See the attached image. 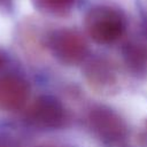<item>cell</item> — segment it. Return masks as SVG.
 Segmentation results:
<instances>
[{
  "label": "cell",
  "mask_w": 147,
  "mask_h": 147,
  "mask_svg": "<svg viewBox=\"0 0 147 147\" xmlns=\"http://www.w3.org/2000/svg\"><path fill=\"white\" fill-rule=\"evenodd\" d=\"M0 147H20V145L13 137L0 133Z\"/></svg>",
  "instance_id": "9"
},
{
  "label": "cell",
  "mask_w": 147,
  "mask_h": 147,
  "mask_svg": "<svg viewBox=\"0 0 147 147\" xmlns=\"http://www.w3.org/2000/svg\"><path fill=\"white\" fill-rule=\"evenodd\" d=\"M30 85L17 74L0 77V109L7 111L20 110L29 99Z\"/></svg>",
  "instance_id": "5"
},
{
  "label": "cell",
  "mask_w": 147,
  "mask_h": 147,
  "mask_svg": "<svg viewBox=\"0 0 147 147\" xmlns=\"http://www.w3.org/2000/svg\"><path fill=\"white\" fill-rule=\"evenodd\" d=\"M31 2L33 7L42 14L65 16L72 10L76 0H31Z\"/></svg>",
  "instance_id": "8"
},
{
  "label": "cell",
  "mask_w": 147,
  "mask_h": 147,
  "mask_svg": "<svg viewBox=\"0 0 147 147\" xmlns=\"http://www.w3.org/2000/svg\"><path fill=\"white\" fill-rule=\"evenodd\" d=\"M138 141L142 147H147V121L141 126V130L138 134Z\"/></svg>",
  "instance_id": "10"
},
{
  "label": "cell",
  "mask_w": 147,
  "mask_h": 147,
  "mask_svg": "<svg viewBox=\"0 0 147 147\" xmlns=\"http://www.w3.org/2000/svg\"><path fill=\"white\" fill-rule=\"evenodd\" d=\"M6 61H7V59H6V55H5V53L0 51V70H1V69L5 67V63H6Z\"/></svg>",
  "instance_id": "11"
},
{
  "label": "cell",
  "mask_w": 147,
  "mask_h": 147,
  "mask_svg": "<svg viewBox=\"0 0 147 147\" xmlns=\"http://www.w3.org/2000/svg\"><path fill=\"white\" fill-rule=\"evenodd\" d=\"M126 16L117 7L99 5L92 7L85 16L87 34L98 44H111L118 40L126 29Z\"/></svg>",
  "instance_id": "1"
},
{
  "label": "cell",
  "mask_w": 147,
  "mask_h": 147,
  "mask_svg": "<svg viewBox=\"0 0 147 147\" xmlns=\"http://www.w3.org/2000/svg\"><path fill=\"white\" fill-rule=\"evenodd\" d=\"M65 110L62 103L52 95H41L34 100L26 114L28 122L41 130H54L63 126Z\"/></svg>",
  "instance_id": "4"
},
{
  "label": "cell",
  "mask_w": 147,
  "mask_h": 147,
  "mask_svg": "<svg viewBox=\"0 0 147 147\" xmlns=\"http://www.w3.org/2000/svg\"><path fill=\"white\" fill-rule=\"evenodd\" d=\"M46 45L53 56L67 65L79 64L88 52L87 42L83 34L69 28L51 31L46 37Z\"/></svg>",
  "instance_id": "2"
},
{
  "label": "cell",
  "mask_w": 147,
  "mask_h": 147,
  "mask_svg": "<svg viewBox=\"0 0 147 147\" xmlns=\"http://www.w3.org/2000/svg\"><path fill=\"white\" fill-rule=\"evenodd\" d=\"M123 56L126 65L133 72H142L147 65V48L137 42H127L123 47Z\"/></svg>",
  "instance_id": "7"
},
{
  "label": "cell",
  "mask_w": 147,
  "mask_h": 147,
  "mask_svg": "<svg viewBox=\"0 0 147 147\" xmlns=\"http://www.w3.org/2000/svg\"><path fill=\"white\" fill-rule=\"evenodd\" d=\"M87 119L92 132L105 144L115 145L126 137L127 127L124 119L109 107H94Z\"/></svg>",
  "instance_id": "3"
},
{
  "label": "cell",
  "mask_w": 147,
  "mask_h": 147,
  "mask_svg": "<svg viewBox=\"0 0 147 147\" xmlns=\"http://www.w3.org/2000/svg\"><path fill=\"white\" fill-rule=\"evenodd\" d=\"M85 76L91 86L99 92L114 91L117 85V75L113 64L105 59H93L85 67Z\"/></svg>",
  "instance_id": "6"
},
{
  "label": "cell",
  "mask_w": 147,
  "mask_h": 147,
  "mask_svg": "<svg viewBox=\"0 0 147 147\" xmlns=\"http://www.w3.org/2000/svg\"><path fill=\"white\" fill-rule=\"evenodd\" d=\"M11 2H13V0H0V7H3V8L10 7Z\"/></svg>",
  "instance_id": "12"
}]
</instances>
